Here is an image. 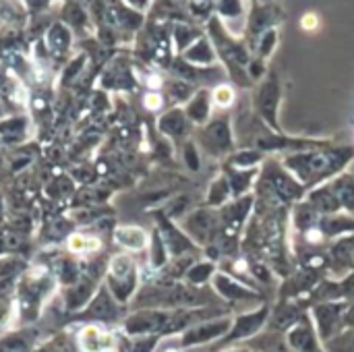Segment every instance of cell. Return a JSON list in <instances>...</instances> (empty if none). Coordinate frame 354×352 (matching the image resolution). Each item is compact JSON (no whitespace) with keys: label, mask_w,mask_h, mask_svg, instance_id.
<instances>
[{"label":"cell","mask_w":354,"mask_h":352,"mask_svg":"<svg viewBox=\"0 0 354 352\" xmlns=\"http://www.w3.org/2000/svg\"><path fill=\"white\" fill-rule=\"evenodd\" d=\"M280 162L305 187V191H311L348 170L354 162V145L334 141L326 147L286 154Z\"/></svg>","instance_id":"1"},{"label":"cell","mask_w":354,"mask_h":352,"mask_svg":"<svg viewBox=\"0 0 354 352\" xmlns=\"http://www.w3.org/2000/svg\"><path fill=\"white\" fill-rule=\"evenodd\" d=\"M205 33L209 35L220 66L224 68L228 81L236 87V89H253V81L247 75V64L251 60V50L247 46V41L243 39V35H236L228 29V25L218 19L216 15L205 23Z\"/></svg>","instance_id":"2"},{"label":"cell","mask_w":354,"mask_h":352,"mask_svg":"<svg viewBox=\"0 0 354 352\" xmlns=\"http://www.w3.org/2000/svg\"><path fill=\"white\" fill-rule=\"evenodd\" d=\"M255 199L259 201H268L280 207L290 210L297 201L305 199L307 191L305 187L282 166L280 158L270 156L261 170H259V178L253 191Z\"/></svg>","instance_id":"3"},{"label":"cell","mask_w":354,"mask_h":352,"mask_svg":"<svg viewBox=\"0 0 354 352\" xmlns=\"http://www.w3.org/2000/svg\"><path fill=\"white\" fill-rule=\"evenodd\" d=\"M282 100H284V83L280 79V73L270 68L268 75L259 83H255L251 91V110L268 129L276 133H284L280 124Z\"/></svg>","instance_id":"4"},{"label":"cell","mask_w":354,"mask_h":352,"mask_svg":"<svg viewBox=\"0 0 354 352\" xmlns=\"http://www.w3.org/2000/svg\"><path fill=\"white\" fill-rule=\"evenodd\" d=\"M195 143L209 158L224 162L239 147L236 145V133H234V118H232V114L230 112L214 114L207 124L199 127Z\"/></svg>","instance_id":"5"},{"label":"cell","mask_w":354,"mask_h":352,"mask_svg":"<svg viewBox=\"0 0 354 352\" xmlns=\"http://www.w3.org/2000/svg\"><path fill=\"white\" fill-rule=\"evenodd\" d=\"M284 19H286V10H284V6L278 0L251 4L247 21H245V27H243V39L247 41L251 54H253V48H255L257 39L268 29L280 27L284 23Z\"/></svg>","instance_id":"6"},{"label":"cell","mask_w":354,"mask_h":352,"mask_svg":"<svg viewBox=\"0 0 354 352\" xmlns=\"http://www.w3.org/2000/svg\"><path fill=\"white\" fill-rule=\"evenodd\" d=\"M270 313H272V305H270V303H261L257 309H253V311H247V313H241V315L232 317V326H230L228 334H226V336L216 344L218 352L226 351V349H228V346H232V344L253 340L257 334H261V332L268 328Z\"/></svg>","instance_id":"7"},{"label":"cell","mask_w":354,"mask_h":352,"mask_svg":"<svg viewBox=\"0 0 354 352\" xmlns=\"http://www.w3.org/2000/svg\"><path fill=\"white\" fill-rule=\"evenodd\" d=\"M183 230L191 237V241L197 247H209L218 241L222 232V220H220V210L201 205L193 210L187 220L183 222Z\"/></svg>","instance_id":"8"},{"label":"cell","mask_w":354,"mask_h":352,"mask_svg":"<svg viewBox=\"0 0 354 352\" xmlns=\"http://www.w3.org/2000/svg\"><path fill=\"white\" fill-rule=\"evenodd\" d=\"M346 307H348V301H326V303H313L309 307V315L315 324V330L324 346L344 332Z\"/></svg>","instance_id":"9"},{"label":"cell","mask_w":354,"mask_h":352,"mask_svg":"<svg viewBox=\"0 0 354 352\" xmlns=\"http://www.w3.org/2000/svg\"><path fill=\"white\" fill-rule=\"evenodd\" d=\"M232 317L228 315H214L209 319H203L189 330L183 332L180 344L183 349H193V346H203V344H218L230 330Z\"/></svg>","instance_id":"10"},{"label":"cell","mask_w":354,"mask_h":352,"mask_svg":"<svg viewBox=\"0 0 354 352\" xmlns=\"http://www.w3.org/2000/svg\"><path fill=\"white\" fill-rule=\"evenodd\" d=\"M255 210V195H245V197H234L228 201L224 207H220V220H222V230L234 237L243 239V232L253 216Z\"/></svg>","instance_id":"11"},{"label":"cell","mask_w":354,"mask_h":352,"mask_svg":"<svg viewBox=\"0 0 354 352\" xmlns=\"http://www.w3.org/2000/svg\"><path fill=\"white\" fill-rule=\"evenodd\" d=\"M284 340L290 352H326L309 311L290 330L284 332Z\"/></svg>","instance_id":"12"},{"label":"cell","mask_w":354,"mask_h":352,"mask_svg":"<svg viewBox=\"0 0 354 352\" xmlns=\"http://www.w3.org/2000/svg\"><path fill=\"white\" fill-rule=\"evenodd\" d=\"M328 276L344 278L354 270V234L340 237L326 245Z\"/></svg>","instance_id":"13"},{"label":"cell","mask_w":354,"mask_h":352,"mask_svg":"<svg viewBox=\"0 0 354 352\" xmlns=\"http://www.w3.org/2000/svg\"><path fill=\"white\" fill-rule=\"evenodd\" d=\"M212 286H214V293L228 305L232 303H245V301H259L261 299V293L259 288H253L236 278H232L230 274L218 270V274L214 276L212 280Z\"/></svg>","instance_id":"14"},{"label":"cell","mask_w":354,"mask_h":352,"mask_svg":"<svg viewBox=\"0 0 354 352\" xmlns=\"http://www.w3.org/2000/svg\"><path fill=\"white\" fill-rule=\"evenodd\" d=\"M185 114L193 127H203L212 120L214 116V102H212V89L209 87H199L191 100L185 104Z\"/></svg>","instance_id":"15"},{"label":"cell","mask_w":354,"mask_h":352,"mask_svg":"<svg viewBox=\"0 0 354 352\" xmlns=\"http://www.w3.org/2000/svg\"><path fill=\"white\" fill-rule=\"evenodd\" d=\"M319 220H322L319 212L307 199L297 201L290 207V216H288L290 237H303V234H307L309 230H313V228L319 226Z\"/></svg>","instance_id":"16"},{"label":"cell","mask_w":354,"mask_h":352,"mask_svg":"<svg viewBox=\"0 0 354 352\" xmlns=\"http://www.w3.org/2000/svg\"><path fill=\"white\" fill-rule=\"evenodd\" d=\"M180 58L193 66H201V68H209V66H220V60H218V54H216V48L209 39L207 33H203L195 44H191L183 54Z\"/></svg>","instance_id":"17"},{"label":"cell","mask_w":354,"mask_h":352,"mask_svg":"<svg viewBox=\"0 0 354 352\" xmlns=\"http://www.w3.org/2000/svg\"><path fill=\"white\" fill-rule=\"evenodd\" d=\"M259 170L261 168L239 170V168H230V166L222 164V172L228 178L234 197H245V195H251L255 191V185H257V178H259Z\"/></svg>","instance_id":"18"},{"label":"cell","mask_w":354,"mask_h":352,"mask_svg":"<svg viewBox=\"0 0 354 352\" xmlns=\"http://www.w3.org/2000/svg\"><path fill=\"white\" fill-rule=\"evenodd\" d=\"M317 228L324 234V239L330 243V241H336L340 237L354 234V218L344 214V212H338V214H332V216H322Z\"/></svg>","instance_id":"19"},{"label":"cell","mask_w":354,"mask_h":352,"mask_svg":"<svg viewBox=\"0 0 354 352\" xmlns=\"http://www.w3.org/2000/svg\"><path fill=\"white\" fill-rule=\"evenodd\" d=\"M305 199L319 212V216H332V214L342 212L340 203H338V197H336V193H334L330 183H324V185L307 191Z\"/></svg>","instance_id":"20"},{"label":"cell","mask_w":354,"mask_h":352,"mask_svg":"<svg viewBox=\"0 0 354 352\" xmlns=\"http://www.w3.org/2000/svg\"><path fill=\"white\" fill-rule=\"evenodd\" d=\"M189 129H191V122L185 114V108L180 106H174L160 118V131L172 139H185L189 135Z\"/></svg>","instance_id":"21"},{"label":"cell","mask_w":354,"mask_h":352,"mask_svg":"<svg viewBox=\"0 0 354 352\" xmlns=\"http://www.w3.org/2000/svg\"><path fill=\"white\" fill-rule=\"evenodd\" d=\"M234 195H232V189H230V183L228 178L224 176V172L220 170L212 180H209V187L205 191V201L203 205L207 207H214V210H220L224 207L228 201H232Z\"/></svg>","instance_id":"22"},{"label":"cell","mask_w":354,"mask_h":352,"mask_svg":"<svg viewBox=\"0 0 354 352\" xmlns=\"http://www.w3.org/2000/svg\"><path fill=\"white\" fill-rule=\"evenodd\" d=\"M268 158L270 156H266L263 151L255 147H236L222 164L230 168H239V170H253V168H261Z\"/></svg>","instance_id":"23"},{"label":"cell","mask_w":354,"mask_h":352,"mask_svg":"<svg viewBox=\"0 0 354 352\" xmlns=\"http://www.w3.org/2000/svg\"><path fill=\"white\" fill-rule=\"evenodd\" d=\"M203 33H205V27L199 25V23H191V21H178V23H174V27H172V41L176 46V52L183 54Z\"/></svg>","instance_id":"24"},{"label":"cell","mask_w":354,"mask_h":352,"mask_svg":"<svg viewBox=\"0 0 354 352\" xmlns=\"http://www.w3.org/2000/svg\"><path fill=\"white\" fill-rule=\"evenodd\" d=\"M330 185L338 197L340 210L354 218V174L346 170L340 176H336L334 180H330Z\"/></svg>","instance_id":"25"},{"label":"cell","mask_w":354,"mask_h":352,"mask_svg":"<svg viewBox=\"0 0 354 352\" xmlns=\"http://www.w3.org/2000/svg\"><path fill=\"white\" fill-rule=\"evenodd\" d=\"M218 270H220V266H218L216 261H212V259L205 257V259H201V261H195V263L187 270L185 280H187L189 286L199 288V286L212 284V280H214V276L218 274Z\"/></svg>","instance_id":"26"},{"label":"cell","mask_w":354,"mask_h":352,"mask_svg":"<svg viewBox=\"0 0 354 352\" xmlns=\"http://www.w3.org/2000/svg\"><path fill=\"white\" fill-rule=\"evenodd\" d=\"M249 8L251 6H247V0H216L214 2L216 17L222 19L226 25H228V21H236V19L247 21Z\"/></svg>","instance_id":"27"},{"label":"cell","mask_w":354,"mask_h":352,"mask_svg":"<svg viewBox=\"0 0 354 352\" xmlns=\"http://www.w3.org/2000/svg\"><path fill=\"white\" fill-rule=\"evenodd\" d=\"M239 91L230 81H222L218 85L212 87V102H214V110L220 112H230L236 104Z\"/></svg>","instance_id":"28"},{"label":"cell","mask_w":354,"mask_h":352,"mask_svg":"<svg viewBox=\"0 0 354 352\" xmlns=\"http://www.w3.org/2000/svg\"><path fill=\"white\" fill-rule=\"evenodd\" d=\"M280 46V27H274V29H268L255 44L253 48V56L270 62V58L274 56V52L278 50Z\"/></svg>","instance_id":"29"},{"label":"cell","mask_w":354,"mask_h":352,"mask_svg":"<svg viewBox=\"0 0 354 352\" xmlns=\"http://www.w3.org/2000/svg\"><path fill=\"white\" fill-rule=\"evenodd\" d=\"M118 241L127 249H133V251H141L149 243L147 234L141 228H122V230H118Z\"/></svg>","instance_id":"30"},{"label":"cell","mask_w":354,"mask_h":352,"mask_svg":"<svg viewBox=\"0 0 354 352\" xmlns=\"http://www.w3.org/2000/svg\"><path fill=\"white\" fill-rule=\"evenodd\" d=\"M197 89L199 87H195L193 83H189L185 79H176V81L170 83L168 95H170V102H174V104H187Z\"/></svg>","instance_id":"31"},{"label":"cell","mask_w":354,"mask_h":352,"mask_svg":"<svg viewBox=\"0 0 354 352\" xmlns=\"http://www.w3.org/2000/svg\"><path fill=\"white\" fill-rule=\"evenodd\" d=\"M183 162L191 172L201 170V151H199V145L195 141H185V145H183Z\"/></svg>","instance_id":"32"},{"label":"cell","mask_w":354,"mask_h":352,"mask_svg":"<svg viewBox=\"0 0 354 352\" xmlns=\"http://www.w3.org/2000/svg\"><path fill=\"white\" fill-rule=\"evenodd\" d=\"M326 352H354V328L344 330L340 336L326 344Z\"/></svg>","instance_id":"33"},{"label":"cell","mask_w":354,"mask_h":352,"mask_svg":"<svg viewBox=\"0 0 354 352\" xmlns=\"http://www.w3.org/2000/svg\"><path fill=\"white\" fill-rule=\"evenodd\" d=\"M301 29L303 31H307V33H315L319 27H322V19H319V15L317 12H313V10H309V12H305L303 17H301Z\"/></svg>","instance_id":"34"},{"label":"cell","mask_w":354,"mask_h":352,"mask_svg":"<svg viewBox=\"0 0 354 352\" xmlns=\"http://www.w3.org/2000/svg\"><path fill=\"white\" fill-rule=\"evenodd\" d=\"M145 104H147V108L149 110H160L162 106H164V98L160 95V93H147V98H145Z\"/></svg>","instance_id":"35"},{"label":"cell","mask_w":354,"mask_h":352,"mask_svg":"<svg viewBox=\"0 0 354 352\" xmlns=\"http://www.w3.org/2000/svg\"><path fill=\"white\" fill-rule=\"evenodd\" d=\"M251 4H257V2H261V0H249Z\"/></svg>","instance_id":"36"},{"label":"cell","mask_w":354,"mask_h":352,"mask_svg":"<svg viewBox=\"0 0 354 352\" xmlns=\"http://www.w3.org/2000/svg\"><path fill=\"white\" fill-rule=\"evenodd\" d=\"M261 2H272V0H261Z\"/></svg>","instance_id":"37"}]
</instances>
